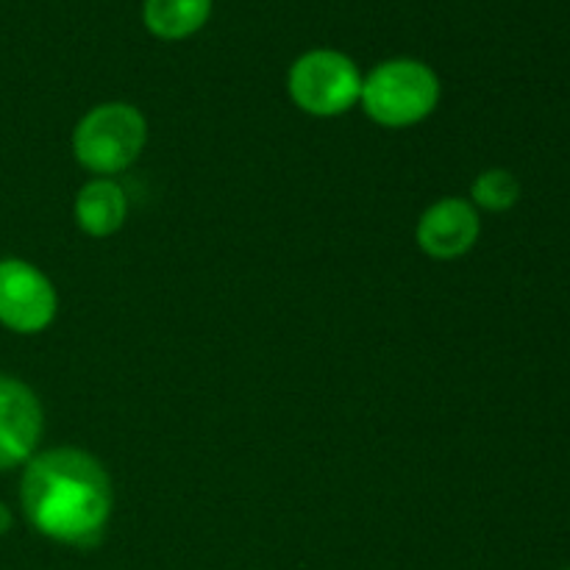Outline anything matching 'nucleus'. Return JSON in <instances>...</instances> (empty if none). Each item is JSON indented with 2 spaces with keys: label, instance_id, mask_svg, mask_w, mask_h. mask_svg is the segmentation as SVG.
<instances>
[{
  "label": "nucleus",
  "instance_id": "obj_1",
  "mask_svg": "<svg viewBox=\"0 0 570 570\" xmlns=\"http://www.w3.org/2000/svg\"><path fill=\"white\" fill-rule=\"evenodd\" d=\"M111 479L81 449H48L22 468L20 507L33 532L61 546L89 549L111 518Z\"/></svg>",
  "mask_w": 570,
  "mask_h": 570
},
{
  "label": "nucleus",
  "instance_id": "obj_2",
  "mask_svg": "<svg viewBox=\"0 0 570 570\" xmlns=\"http://www.w3.org/2000/svg\"><path fill=\"white\" fill-rule=\"evenodd\" d=\"M440 76L417 59H387L362 78V109L384 128H410L426 120L440 104Z\"/></svg>",
  "mask_w": 570,
  "mask_h": 570
},
{
  "label": "nucleus",
  "instance_id": "obj_3",
  "mask_svg": "<svg viewBox=\"0 0 570 570\" xmlns=\"http://www.w3.org/2000/svg\"><path fill=\"white\" fill-rule=\"evenodd\" d=\"M148 142V120L122 100L100 104L78 120L72 131V154L83 170L95 176H117L128 170Z\"/></svg>",
  "mask_w": 570,
  "mask_h": 570
},
{
  "label": "nucleus",
  "instance_id": "obj_4",
  "mask_svg": "<svg viewBox=\"0 0 570 570\" xmlns=\"http://www.w3.org/2000/svg\"><path fill=\"white\" fill-rule=\"evenodd\" d=\"M362 72L348 53L315 48L301 53L287 72L293 104L312 117H340L362 98Z\"/></svg>",
  "mask_w": 570,
  "mask_h": 570
},
{
  "label": "nucleus",
  "instance_id": "obj_5",
  "mask_svg": "<svg viewBox=\"0 0 570 570\" xmlns=\"http://www.w3.org/2000/svg\"><path fill=\"white\" fill-rule=\"evenodd\" d=\"M59 295L53 282L31 262L0 259V326L14 334H39L56 321Z\"/></svg>",
  "mask_w": 570,
  "mask_h": 570
},
{
  "label": "nucleus",
  "instance_id": "obj_6",
  "mask_svg": "<svg viewBox=\"0 0 570 570\" xmlns=\"http://www.w3.org/2000/svg\"><path fill=\"white\" fill-rule=\"evenodd\" d=\"M45 412L26 382L0 373V473L26 465L42 440Z\"/></svg>",
  "mask_w": 570,
  "mask_h": 570
},
{
  "label": "nucleus",
  "instance_id": "obj_7",
  "mask_svg": "<svg viewBox=\"0 0 570 570\" xmlns=\"http://www.w3.org/2000/svg\"><path fill=\"white\" fill-rule=\"evenodd\" d=\"M482 234V220L471 200L440 198L421 215L415 228L417 248L440 262L465 256Z\"/></svg>",
  "mask_w": 570,
  "mask_h": 570
},
{
  "label": "nucleus",
  "instance_id": "obj_8",
  "mask_svg": "<svg viewBox=\"0 0 570 570\" xmlns=\"http://www.w3.org/2000/svg\"><path fill=\"white\" fill-rule=\"evenodd\" d=\"M128 217L126 189L111 178H92L76 195V223L89 237H111Z\"/></svg>",
  "mask_w": 570,
  "mask_h": 570
},
{
  "label": "nucleus",
  "instance_id": "obj_9",
  "mask_svg": "<svg viewBox=\"0 0 570 570\" xmlns=\"http://www.w3.org/2000/svg\"><path fill=\"white\" fill-rule=\"evenodd\" d=\"M215 0H142V26L161 42H184L209 22Z\"/></svg>",
  "mask_w": 570,
  "mask_h": 570
},
{
  "label": "nucleus",
  "instance_id": "obj_10",
  "mask_svg": "<svg viewBox=\"0 0 570 570\" xmlns=\"http://www.w3.org/2000/svg\"><path fill=\"white\" fill-rule=\"evenodd\" d=\"M471 198L479 209L510 212L521 200V181L515 178V173L504 170V167H490L473 178Z\"/></svg>",
  "mask_w": 570,
  "mask_h": 570
},
{
  "label": "nucleus",
  "instance_id": "obj_11",
  "mask_svg": "<svg viewBox=\"0 0 570 570\" xmlns=\"http://www.w3.org/2000/svg\"><path fill=\"white\" fill-rule=\"evenodd\" d=\"M11 527H14V515H11L9 507L0 501V538H3V534H9Z\"/></svg>",
  "mask_w": 570,
  "mask_h": 570
},
{
  "label": "nucleus",
  "instance_id": "obj_12",
  "mask_svg": "<svg viewBox=\"0 0 570 570\" xmlns=\"http://www.w3.org/2000/svg\"><path fill=\"white\" fill-rule=\"evenodd\" d=\"M566 570H570V568H566Z\"/></svg>",
  "mask_w": 570,
  "mask_h": 570
}]
</instances>
